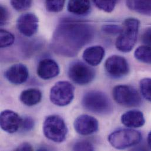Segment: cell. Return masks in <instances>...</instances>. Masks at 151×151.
<instances>
[{
    "label": "cell",
    "instance_id": "obj_1",
    "mask_svg": "<svg viewBox=\"0 0 151 151\" xmlns=\"http://www.w3.org/2000/svg\"><path fill=\"white\" fill-rule=\"evenodd\" d=\"M93 27L86 23L65 21L56 28L52 40L54 51L65 57H74L94 37Z\"/></svg>",
    "mask_w": 151,
    "mask_h": 151
},
{
    "label": "cell",
    "instance_id": "obj_2",
    "mask_svg": "<svg viewBox=\"0 0 151 151\" xmlns=\"http://www.w3.org/2000/svg\"><path fill=\"white\" fill-rule=\"evenodd\" d=\"M140 22L134 18L126 19L122 27V31L117 38L115 45L119 51L129 52L134 47L138 37Z\"/></svg>",
    "mask_w": 151,
    "mask_h": 151
},
{
    "label": "cell",
    "instance_id": "obj_3",
    "mask_svg": "<svg viewBox=\"0 0 151 151\" xmlns=\"http://www.w3.org/2000/svg\"><path fill=\"white\" fill-rule=\"evenodd\" d=\"M82 104L86 110L98 115L109 114L113 108L107 95L98 91L86 92L82 98Z\"/></svg>",
    "mask_w": 151,
    "mask_h": 151
},
{
    "label": "cell",
    "instance_id": "obj_4",
    "mask_svg": "<svg viewBox=\"0 0 151 151\" xmlns=\"http://www.w3.org/2000/svg\"><path fill=\"white\" fill-rule=\"evenodd\" d=\"M43 132L48 139L61 143L64 141L68 134V128L64 119L58 115H50L43 124Z\"/></svg>",
    "mask_w": 151,
    "mask_h": 151
},
{
    "label": "cell",
    "instance_id": "obj_5",
    "mask_svg": "<svg viewBox=\"0 0 151 151\" xmlns=\"http://www.w3.org/2000/svg\"><path fill=\"white\" fill-rule=\"evenodd\" d=\"M141 139V134L139 131L131 129L116 130L108 137L110 144L117 150H124L135 146Z\"/></svg>",
    "mask_w": 151,
    "mask_h": 151
},
{
    "label": "cell",
    "instance_id": "obj_6",
    "mask_svg": "<svg viewBox=\"0 0 151 151\" xmlns=\"http://www.w3.org/2000/svg\"><path fill=\"white\" fill-rule=\"evenodd\" d=\"M75 88L68 81L57 82L50 91V98L52 104L59 106L69 105L74 97Z\"/></svg>",
    "mask_w": 151,
    "mask_h": 151
},
{
    "label": "cell",
    "instance_id": "obj_7",
    "mask_svg": "<svg viewBox=\"0 0 151 151\" xmlns=\"http://www.w3.org/2000/svg\"><path fill=\"white\" fill-rule=\"evenodd\" d=\"M113 97L119 105L125 107H138L142 99L138 91L129 85H118L113 89Z\"/></svg>",
    "mask_w": 151,
    "mask_h": 151
},
{
    "label": "cell",
    "instance_id": "obj_8",
    "mask_svg": "<svg viewBox=\"0 0 151 151\" xmlns=\"http://www.w3.org/2000/svg\"><path fill=\"white\" fill-rule=\"evenodd\" d=\"M68 74L74 82L79 85H84L93 81L95 76V71L83 62L76 61L69 66Z\"/></svg>",
    "mask_w": 151,
    "mask_h": 151
},
{
    "label": "cell",
    "instance_id": "obj_9",
    "mask_svg": "<svg viewBox=\"0 0 151 151\" xmlns=\"http://www.w3.org/2000/svg\"><path fill=\"white\" fill-rule=\"evenodd\" d=\"M107 74L114 78H121L127 76L129 67L127 60L119 55H112L108 58L105 63Z\"/></svg>",
    "mask_w": 151,
    "mask_h": 151
},
{
    "label": "cell",
    "instance_id": "obj_10",
    "mask_svg": "<svg viewBox=\"0 0 151 151\" xmlns=\"http://www.w3.org/2000/svg\"><path fill=\"white\" fill-rule=\"evenodd\" d=\"M39 19L35 14L27 12L21 15L17 21V27L21 34L30 37L37 32L39 25Z\"/></svg>",
    "mask_w": 151,
    "mask_h": 151
},
{
    "label": "cell",
    "instance_id": "obj_11",
    "mask_svg": "<svg viewBox=\"0 0 151 151\" xmlns=\"http://www.w3.org/2000/svg\"><path fill=\"white\" fill-rule=\"evenodd\" d=\"M74 126L76 132L81 135H89L96 132L99 127L98 121L88 115H81L76 118Z\"/></svg>",
    "mask_w": 151,
    "mask_h": 151
},
{
    "label": "cell",
    "instance_id": "obj_12",
    "mask_svg": "<svg viewBox=\"0 0 151 151\" xmlns=\"http://www.w3.org/2000/svg\"><path fill=\"white\" fill-rule=\"evenodd\" d=\"M21 122L22 118L12 111L5 110L1 113V128L8 133L13 134L16 132L21 128Z\"/></svg>",
    "mask_w": 151,
    "mask_h": 151
},
{
    "label": "cell",
    "instance_id": "obj_13",
    "mask_svg": "<svg viewBox=\"0 0 151 151\" xmlns=\"http://www.w3.org/2000/svg\"><path fill=\"white\" fill-rule=\"evenodd\" d=\"M60 72L58 64L54 60L45 58L41 60L37 66V73L42 79L48 80L59 75Z\"/></svg>",
    "mask_w": 151,
    "mask_h": 151
},
{
    "label": "cell",
    "instance_id": "obj_14",
    "mask_svg": "<svg viewBox=\"0 0 151 151\" xmlns=\"http://www.w3.org/2000/svg\"><path fill=\"white\" fill-rule=\"evenodd\" d=\"M6 79L15 85H20L25 82L29 76L27 67L22 64H15L9 67L5 72Z\"/></svg>",
    "mask_w": 151,
    "mask_h": 151
},
{
    "label": "cell",
    "instance_id": "obj_15",
    "mask_svg": "<svg viewBox=\"0 0 151 151\" xmlns=\"http://www.w3.org/2000/svg\"><path fill=\"white\" fill-rule=\"evenodd\" d=\"M105 50L99 45L92 46L86 48L82 54L83 60L89 65L97 66L105 56Z\"/></svg>",
    "mask_w": 151,
    "mask_h": 151
},
{
    "label": "cell",
    "instance_id": "obj_16",
    "mask_svg": "<svg viewBox=\"0 0 151 151\" xmlns=\"http://www.w3.org/2000/svg\"><path fill=\"white\" fill-rule=\"evenodd\" d=\"M121 122L125 127L131 128L142 127L145 122L144 114L138 110L129 111L121 116Z\"/></svg>",
    "mask_w": 151,
    "mask_h": 151
},
{
    "label": "cell",
    "instance_id": "obj_17",
    "mask_svg": "<svg viewBox=\"0 0 151 151\" xmlns=\"http://www.w3.org/2000/svg\"><path fill=\"white\" fill-rule=\"evenodd\" d=\"M91 2L89 0H69L68 11L78 16H85L91 11Z\"/></svg>",
    "mask_w": 151,
    "mask_h": 151
},
{
    "label": "cell",
    "instance_id": "obj_18",
    "mask_svg": "<svg viewBox=\"0 0 151 151\" xmlns=\"http://www.w3.org/2000/svg\"><path fill=\"white\" fill-rule=\"evenodd\" d=\"M20 101L24 105L31 106L38 104L42 99L41 92L36 88H29L22 91L19 96Z\"/></svg>",
    "mask_w": 151,
    "mask_h": 151
},
{
    "label": "cell",
    "instance_id": "obj_19",
    "mask_svg": "<svg viewBox=\"0 0 151 151\" xmlns=\"http://www.w3.org/2000/svg\"><path fill=\"white\" fill-rule=\"evenodd\" d=\"M128 8L141 14L151 15V0H127Z\"/></svg>",
    "mask_w": 151,
    "mask_h": 151
},
{
    "label": "cell",
    "instance_id": "obj_20",
    "mask_svg": "<svg viewBox=\"0 0 151 151\" xmlns=\"http://www.w3.org/2000/svg\"><path fill=\"white\" fill-rule=\"evenodd\" d=\"M134 56L139 61L151 64V47L148 45L140 46L135 51Z\"/></svg>",
    "mask_w": 151,
    "mask_h": 151
},
{
    "label": "cell",
    "instance_id": "obj_21",
    "mask_svg": "<svg viewBox=\"0 0 151 151\" xmlns=\"http://www.w3.org/2000/svg\"><path fill=\"white\" fill-rule=\"evenodd\" d=\"M95 6L100 10L109 13L112 12L118 0H92Z\"/></svg>",
    "mask_w": 151,
    "mask_h": 151
},
{
    "label": "cell",
    "instance_id": "obj_22",
    "mask_svg": "<svg viewBox=\"0 0 151 151\" xmlns=\"http://www.w3.org/2000/svg\"><path fill=\"white\" fill-rule=\"evenodd\" d=\"M66 0H45V6L48 11L58 12L61 11L65 5Z\"/></svg>",
    "mask_w": 151,
    "mask_h": 151
},
{
    "label": "cell",
    "instance_id": "obj_23",
    "mask_svg": "<svg viewBox=\"0 0 151 151\" xmlns=\"http://www.w3.org/2000/svg\"><path fill=\"white\" fill-rule=\"evenodd\" d=\"M0 36H1L0 45L1 48L8 47L12 45L15 41L14 35L12 33L6 30L1 29Z\"/></svg>",
    "mask_w": 151,
    "mask_h": 151
},
{
    "label": "cell",
    "instance_id": "obj_24",
    "mask_svg": "<svg viewBox=\"0 0 151 151\" xmlns=\"http://www.w3.org/2000/svg\"><path fill=\"white\" fill-rule=\"evenodd\" d=\"M140 89L143 96L151 102V78L142 79L140 82Z\"/></svg>",
    "mask_w": 151,
    "mask_h": 151
},
{
    "label": "cell",
    "instance_id": "obj_25",
    "mask_svg": "<svg viewBox=\"0 0 151 151\" xmlns=\"http://www.w3.org/2000/svg\"><path fill=\"white\" fill-rule=\"evenodd\" d=\"M10 3L15 10L22 12L30 8L32 4V0H10Z\"/></svg>",
    "mask_w": 151,
    "mask_h": 151
},
{
    "label": "cell",
    "instance_id": "obj_26",
    "mask_svg": "<svg viewBox=\"0 0 151 151\" xmlns=\"http://www.w3.org/2000/svg\"><path fill=\"white\" fill-rule=\"evenodd\" d=\"M74 151H93V145L86 141H80L76 142L73 147Z\"/></svg>",
    "mask_w": 151,
    "mask_h": 151
},
{
    "label": "cell",
    "instance_id": "obj_27",
    "mask_svg": "<svg viewBox=\"0 0 151 151\" xmlns=\"http://www.w3.org/2000/svg\"><path fill=\"white\" fill-rule=\"evenodd\" d=\"M102 31L108 35H116L119 34L122 31V27L117 25L108 24L104 25L102 28Z\"/></svg>",
    "mask_w": 151,
    "mask_h": 151
},
{
    "label": "cell",
    "instance_id": "obj_28",
    "mask_svg": "<svg viewBox=\"0 0 151 151\" xmlns=\"http://www.w3.org/2000/svg\"><path fill=\"white\" fill-rule=\"evenodd\" d=\"M34 127V121L31 117L26 116L22 118L21 129L23 132H29Z\"/></svg>",
    "mask_w": 151,
    "mask_h": 151
},
{
    "label": "cell",
    "instance_id": "obj_29",
    "mask_svg": "<svg viewBox=\"0 0 151 151\" xmlns=\"http://www.w3.org/2000/svg\"><path fill=\"white\" fill-rule=\"evenodd\" d=\"M9 14L8 9L3 5H1L0 7V22L1 25H5L9 19Z\"/></svg>",
    "mask_w": 151,
    "mask_h": 151
},
{
    "label": "cell",
    "instance_id": "obj_30",
    "mask_svg": "<svg viewBox=\"0 0 151 151\" xmlns=\"http://www.w3.org/2000/svg\"><path fill=\"white\" fill-rule=\"evenodd\" d=\"M141 39L144 44L151 47V28H148L144 32Z\"/></svg>",
    "mask_w": 151,
    "mask_h": 151
},
{
    "label": "cell",
    "instance_id": "obj_31",
    "mask_svg": "<svg viewBox=\"0 0 151 151\" xmlns=\"http://www.w3.org/2000/svg\"><path fill=\"white\" fill-rule=\"evenodd\" d=\"M16 151H33L34 149L32 146L27 142H24L19 145V147L15 150Z\"/></svg>",
    "mask_w": 151,
    "mask_h": 151
},
{
    "label": "cell",
    "instance_id": "obj_32",
    "mask_svg": "<svg viewBox=\"0 0 151 151\" xmlns=\"http://www.w3.org/2000/svg\"><path fill=\"white\" fill-rule=\"evenodd\" d=\"M148 145L149 147H150V148L151 149V131L149 133L148 135Z\"/></svg>",
    "mask_w": 151,
    "mask_h": 151
}]
</instances>
